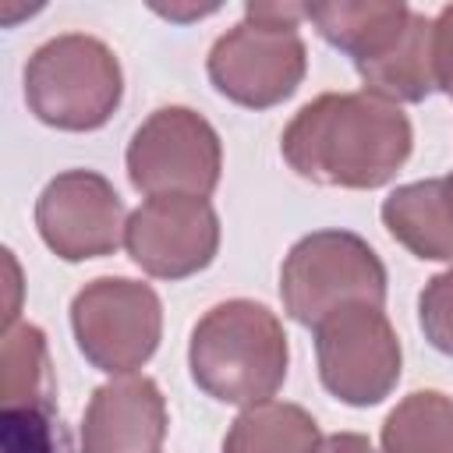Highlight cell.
Masks as SVG:
<instances>
[{
    "instance_id": "obj_1",
    "label": "cell",
    "mask_w": 453,
    "mask_h": 453,
    "mask_svg": "<svg viewBox=\"0 0 453 453\" xmlns=\"http://www.w3.org/2000/svg\"><path fill=\"white\" fill-rule=\"evenodd\" d=\"M414 127L407 113L372 92H326L301 106L280 149L290 170L326 188H382L407 163Z\"/></svg>"
},
{
    "instance_id": "obj_2",
    "label": "cell",
    "mask_w": 453,
    "mask_h": 453,
    "mask_svg": "<svg viewBox=\"0 0 453 453\" xmlns=\"http://www.w3.org/2000/svg\"><path fill=\"white\" fill-rule=\"evenodd\" d=\"M287 361L290 350L283 322L258 301H223L191 329V379L219 403L251 407L269 400L287 379Z\"/></svg>"
},
{
    "instance_id": "obj_3",
    "label": "cell",
    "mask_w": 453,
    "mask_h": 453,
    "mask_svg": "<svg viewBox=\"0 0 453 453\" xmlns=\"http://www.w3.org/2000/svg\"><path fill=\"white\" fill-rule=\"evenodd\" d=\"M120 96V64L96 35H53L25 64V103L50 127L96 131L113 117Z\"/></svg>"
},
{
    "instance_id": "obj_4",
    "label": "cell",
    "mask_w": 453,
    "mask_h": 453,
    "mask_svg": "<svg viewBox=\"0 0 453 453\" xmlns=\"http://www.w3.org/2000/svg\"><path fill=\"white\" fill-rule=\"evenodd\" d=\"M280 297L294 322L315 329L343 304H386V265L372 244L350 230H315L301 237L280 269Z\"/></svg>"
},
{
    "instance_id": "obj_5",
    "label": "cell",
    "mask_w": 453,
    "mask_h": 453,
    "mask_svg": "<svg viewBox=\"0 0 453 453\" xmlns=\"http://www.w3.org/2000/svg\"><path fill=\"white\" fill-rule=\"evenodd\" d=\"M71 329L85 361L110 375L142 368L163 336L159 294L127 276H99L71 301Z\"/></svg>"
},
{
    "instance_id": "obj_6",
    "label": "cell",
    "mask_w": 453,
    "mask_h": 453,
    "mask_svg": "<svg viewBox=\"0 0 453 453\" xmlns=\"http://www.w3.org/2000/svg\"><path fill=\"white\" fill-rule=\"evenodd\" d=\"M315 357L322 386L350 403L375 407L400 382V336L379 304H343L315 329Z\"/></svg>"
},
{
    "instance_id": "obj_7",
    "label": "cell",
    "mask_w": 453,
    "mask_h": 453,
    "mask_svg": "<svg viewBox=\"0 0 453 453\" xmlns=\"http://www.w3.org/2000/svg\"><path fill=\"white\" fill-rule=\"evenodd\" d=\"M124 159L134 191L149 198L156 195L209 198L219 184L223 145L216 127L202 113L188 106H163L134 127Z\"/></svg>"
},
{
    "instance_id": "obj_8",
    "label": "cell",
    "mask_w": 453,
    "mask_h": 453,
    "mask_svg": "<svg viewBox=\"0 0 453 453\" xmlns=\"http://www.w3.org/2000/svg\"><path fill=\"white\" fill-rule=\"evenodd\" d=\"M308 71V50L297 32H276L251 21L234 25L209 50V81L219 96L248 110H269L290 99Z\"/></svg>"
},
{
    "instance_id": "obj_9",
    "label": "cell",
    "mask_w": 453,
    "mask_h": 453,
    "mask_svg": "<svg viewBox=\"0 0 453 453\" xmlns=\"http://www.w3.org/2000/svg\"><path fill=\"white\" fill-rule=\"evenodd\" d=\"M35 226L42 244L64 262H85L113 255L124 244V202L113 184L96 170H64L57 173L39 202Z\"/></svg>"
},
{
    "instance_id": "obj_10",
    "label": "cell",
    "mask_w": 453,
    "mask_h": 453,
    "mask_svg": "<svg viewBox=\"0 0 453 453\" xmlns=\"http://www.w3.org/2000/svg\"><path fill=\"white\" fill-rule=\"evenodd\" d=\"M131 262L156 280H184L205 269L219 248V216L198 195L145 198L124 230Z\"/></svg>"
},
{
    "instance_id": "obj_11",
    "label": "cell",
    "mask_w": 453,
    "mask_h": 453,
    "mask_svg": "<svg viewBox=\"0 0 453 453\" xmlns=\"http://www.w3.org/2000/svg\"><path fill=\"white\" fill-rule=\"evenodd\" d=\"M166 400L149 375L103 382L81 418V453H163Z\"/></svg>"
},
{
    "instance_id": "obj_12",
    "label": "cell",
    "mask_w": 453,
    "mask_h": 453,
    "mask_svg": "<svg viewBox=\"0 0 453 453\" xmlns=\"http://www.w3.org/2000/svg\"><path fill=\"white\" fill-rule=\"evenodd\" d=\"M304 18L357 67L400 39L411 21V7L403 0H322L304 4Z\"/></svg>"
},
{
    "instance_id": "obj_13",
    "label": "cell",
    "mask_w": 453,
    "mask_h": 453,
    "mask_svg": "<svg viewBox=\"0 0 453 453\" xmlns=\"http://www.w3.org/2000/svg\"><path fill=\"white\" fill-rule=\"evenodd\" d=\"M382 223L411 255L428 262H453V212L442 180H414L389 191Z\"/></svg>"
},
{
    "instance_id": "obj_14",
    "label": "cell",
    "mask_w": 453,
    "mask_h": 453,
    "mask_svg": "<svg viewBox=\"0 0 453 453\" xmlns=\"http://www.w3.org/2000/svg\"><path fill=\"white\" fill-rule=\"evenodd\" d=\"M357 74L365 81V92L386 99V103H421L432 96L435 85V60H432V21L425 14L411 11L407 28L400 39L382 50L379 57L357 64Z\"/></svg>"
},
{
    "instance_id": "obj_15",
    "label": "cell",
    "mask_w": 453,
    "mask_h": 453,
    "mask_svg": "<svg viewBox=\"0 0 453 453\" xmlns=\"http://www.w3.org/2000/svg\"><path fill=\"white\" fill-rule=\"evenodd\" d=\"M319 446L322 435L315 418L283 400L244 407L223 439V453H319Z\"/></svg>"
},
{
    "instance_id": "obj_16",
    "label": "cell",
    "mask_w": 453,
    "mask_h": 453,
    "mask_svg": "<svg viewBox=\"0 0 453 453\" xmlns=\"http://www.w3.org/2000/svg\"><path fill=\"white\" fill-rule=\"evenodd\" d=\"M382 453H453V396L418 389L382 421Z\"/></svg>"
},
{
    "instance_id": "obj_17",
    "label": "cell",
    "mask_w": 453,
    "mask_h": 453,
    "mask_svg": "<svg viewBox=\"0 0 453 453\" xmlns=\"http://www.w3.org/2000/svg\"><path fill=\"white\" fill-rule=\"evenodd\" d=\"M53 393L57 382L42 329L32 322H11L4 329V407L53 403Z\"/></svg>"
},
{
    "instance_id": "obj_18",
    "label": "cell",
    "mask_w": 453,
    "mask_h": 453,
    "mask_svg": "<svg viewBox=\"0 0 453 453\" xmlns=\"http://www.w3.org/2000/svg\"><path fill=\"white\" fill-rule=\"evenodd\" d=\"M4 453H64V428L53 403H14L0 414Z\"/></svg>"
},
{
    "instance_id": "obj_19",
    "label": "cell",
    "mask_w": 453,
    "mask_h": 453,
    "mask_svg": "<svg viewBox=\"0 0 453 453\" xmlns=\"http://www.w3.org/2000/svg\"><path fill=\"white\" fill-rule=\"evenodd\" d=\"M418 322L425 340L453 357V265L432 276L418 294Z\"/></svg>"
},
{
    "instance_id": "obj_20",
    "label": "cell",
    "mask_w": 453,
    "mask_h": 453,
    "mask_svg": "<svg viewBox=\"0 0 453 453\" xmlns=\"http://www.w3.org/2000/svg\"><path fill=\"white\" fill-rule=\"evenodd\" d=\"M432 60L439 92L453 96V4H446L432 21Z\"/></svg>"
},
{
    "instance_id": "obj_21",
    "label": "cell",
    "mask_w": 453,
    "mask_h": 453,
    "mask_svg": "<svg viewBox=\"0 0 453 453\" xmlns=\"http://www.w3.org/2000/svg\"><path fill=\"white\" fill-rule=\"evenodd\" d=\"M304 18V4H290V0H276V4H248L244 7V21L262 25V28H276V32H297Z\"/></svg>"
},
{
    "instance_id": "obj_22",
    "label": "cell",
    "mask_w": 453,
    "mask_h": 453,
    "mask_svg": "<svg viewBox=\"0 0 453 453\" xmlns=\"http://www.w3.org/2000/svg\"><path fill=\"white\" fill-rule=\"evenodd\" d=\"M319 453H375V446L361 432H336V435H326L322 439Z\"/></svg>"
},
{
    "instance_id": "obj_23",
    "label": "cell",
    "mask_w": 453,
    "mask_h": 453,
    "mask_svg": "<svg viewBox=\"0 0 453 453\" xmlns=\"http://www.w3.org/2000/svg\"><path fill=\"white\" fill-rule=\"evenodd\" d=\"M442 191H446V202H449V212H453V173L442 177Z\"/></svg>"
}]
</instances>
